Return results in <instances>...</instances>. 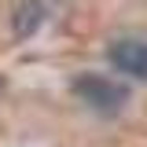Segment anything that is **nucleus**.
<instances>
[{
  "mask_svg": "<svg viewBox=\"0 0 147 147\" xmlns=\"http://www.w3.org/2000/svg\"><path fill=\"white\" fill-rule=\"evenodd\" d=\"M74 96L85 103V107L99 110V114H118V110L125 107L129 99V88L125 85H118V81H107V77H99V74H81L77 81H74Z\"/></svg>",
  "mask_w": 147,
  "mask_h": 147,
  "instance_id": "nucleus-1",
  "label": "nucleus"
},
{
  "mask_svg": "<svg viewBox=\"0 0 147 147\" xmlns=\"http://www.w3.org/2000/svg\"><path fill=\"white\" fill-rule=\"evenodd\" d=\"M107 55L121 74H132V77L147 81V44L144 40H114Z\"/></svg>",
  "mask_w": 147,
  "mask_h": 147,
  "instance_id": "nucleus-2",
  "label": "nucleus"
},
{
  "mask_svg": "<svg viewBox=\"0 0 147 147\" xmlns=\"http://www.w3.org/2000/svg\"><path fill=\"white\" fill-rule=\"evenodd\" d=\"M44 0H26L22 7L15 11V33L18 37H26V33H33L37 26H40V18H44Z\"/></svg>",
  "mask_w": 147,
  "mask_h": 147,
  "instance_id": "nucleus-3",
  "label": "nucleus"
}]
</instances>
